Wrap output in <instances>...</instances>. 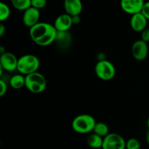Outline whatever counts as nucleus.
<instances>
[{
  "instance_id": "bb28decb",
  "label": "nucleus",
  "mask_w": 149,
  "mask_h": 149,
  "mask_svg": "<svg viewBox=\"0 0 149 149\" xmlns=\"http://www.w3.org/2000/svg\"><path fill=\"white\" fill-rule=\"evenodd\" d=\"M146 140H147V142H148V143L149 144V129H148V132H147V134H146Z\"/></svg>"
},
{
  "instance_id": "a211bd4d",
  "label": "nucleus",
  "mask_w": 149,
  "mask_h": 149,
  "mask_svg": "<svg viewBox=\"0 0 149 149\" xmlns=\"http://www.w3.org/2000/svg\"><path fill=\"white\" fill-rule=\"evenodd\" d=\"M15 9L20 11H25L31 7V0H10Z\"/></svg>"
},
{
  "instance_id": "4468645a",
  "label": "nucleus",
  "mask_w": 149,
  "mask_h": 149,
  "mask_svg": "<svg viewBox=\"0 0 149 149\" xmlns=\"http://www.w3.org/2000/svg\"><path fill=\"white\" fill-rule=\"evenodd\" d=\"M72 42V37L68 32H58L55 42L59 49L66 50Z\"/></svg>"
},
{
  "instance_id": "4be33fe9",
  "label": "nucleus",
  "mask_w": 149,
  "mask_h": 149,
  "mask_svg": "<svg viewBox=\"0 0 149 149\" xmlns=\"http://www.w3.org/2000/svg\"><path fill=\"white\" fill-rule=\"evenodd\" d=\"M7 91V85L4 79H0V96H3Z\"/></svg>"
},
{
  "instance_id": "7ed1b4c3",
  "label": "nucleus",
  "mask_w": 149,
  "mask_h": 149,
  "mask_svg": "<svg viewBox=\"0 0 149 149\" xmlns=\"http://www.w3.org/2000/svg\"><path fill=\"white\" fill-rule=\"evenodd\" d=\"M39 67L40 61L36 56L26 54L18 58L17 70L23 75L26 76L31 73L37 72Z\"/></svg>"
},
{
  "instance_id": "6ab92c4d",
  "label": "nucleus",
  "mask_w": 149,
  "mask_h": 149,
  "mask_svg": "<svg viewBox=\"0 0 149 149\" xmlns=\"http://www.w3.org/2000/svg\"><path fill=\"white\" fill-rule=\"evenodd\" d=\"M10 16V9L7 4L0 2V20L1 22L7 20Z\"/></svg>"
},
{
  "instance_id": "393cba45",
  "label": "nucleus",
  "mask_w": 149,
  "mask_h": 149,
  "mask_svg": "<svg viewBox=\"0 0 149 149\" xmlns=\"http://www.w3.org/2000/svg\"><path fill=\"white\" fill-rule=\"evenodd\" d=\"M72 20L74 24H79L80 23V21H81V18H80L79 15L72 16Z\"/></svg>"
},
{
  "instance_id": "cd10ccee",
  "label": "nucleus",
  "mask_w": 149,
  "mask_h": 149,
  "mask_svg": "<svg viewBox=\"0 0 149 149\" xmlns=\"http://www.w3.org/2000/svg\"><path fill=\"white\" fill-rule=\"evenodd\" d=\"M147 125H148V129H149V117H148V121H147Z\"/></svg>"
},
{
  "instance_id": "2eb2a0df",
  "label": "nucleus",
  "mask_w": 149,
  "mask_h": 149,
  "mask_svg": "<svg viewBox=\"0 0 149 149\" xmlns=\"http://www.w3.org/2000/svg\"><path fill=\"white\" fill-rule=\"evenodd\" d=\"M87 143L90 148L93 149L102 148L103 143V137H100L95 133H92L87 137Z\"/></svg>"
},
{
  "instance_id": "0eeeda50",
  "label": "nucleus",
  "mask_w": 149,
  "mask_h": 149,
  "mask_svg": "<svg viewBox=\"0 0 149 149\" xmlns=\"http://www.w3.org/2000/svg\"><path fill=\"white\" fill-rule=\"evenodd\" d=\"M148 50L149 45L148 43L141 39L136 40L132 44V48H131V53L135 60L141 61L147 58Z\"/></svg>"
},
{
  "instance_id": "6e6552de",
  "label": "nucleus",
  "mask_w": 149,
  "mask_h": 149,
  "mask_svg": "<svg viewBox=\"0 0 149 149\" xmlns=\"http://www.w3.org/2000/svg\"><path fill=\"white\" fill-rule=\"evenodd\" d=\"M18 58L13 53L5 51L1 53L0 67L6 72H13L17 70Z\"/></svg>"
},
{
  "instance_id": "f03ea898",
  "label": "nucleus",
  "mask_w": 149,
  "mask_h": 149,
  "mask_svg": "<svg viewBox=\"0 0 149 149\" xmlns=\"http://www.w3.org/2000/svg\"><path fill=\"white\" fill-rule=\"evenodd\" d=\"M95 124V119L93 115L81 114L74 118L71 123V127L75 132L84 134L93 131Z\"/></svg>"
},
{
  "instance_id": "9b49d317",
  "label": "nucleus",
  "mask_w": 149,
  "mask_h": 149,
  "mask_svg": "<svg viewBox=\"0 0 149 149\" xmlns=\"http://www.w3.org/2000/svg\"><path fill=\"white\" fill-rule=\"evenodd\" d=\"M73 25L72 16L67 13H63L56 18L53 26L57 32H68Z\"/></svg>"
},
{
  "instance_id": "a878e982",
  "label": "nucleus",
  "mask_w": 149,
  "mask_h": 149,
  "mask_svg": "<svg viewBox=\"0 0 149 149\" xmlns=\"http://www.w3.org/2000/svg\"><path fill=\"white\" fill-rule=\"evenodd\" d=\"M6 32V27L4 24H0V37H3Z\"/></svg>"
},
{
  "instance_id": "aec40b11",
  "label": "nucleus",
  "mask_w": 149,
  "mask_h": 149,
  "mask_svg": "<svg viewBox=\"0 0 149 149\" xmlns=\"http://www.w3.org/2000/svg\"><path fill=\"white\" fill-rule=\"evenodd\" d=\"M126 149H141V143L136 138H130L126 141Z\"/></svg>"
},
{
  "instance_id": "20e7f679",
  "label": "nucleus",
  "mask_w": 149,
  "mask_h": 149,
  "mask_svg": "<svg viewBox=\"0 0 149 149\" xmlns=\"http://www.w3.org/2000/svg\"><path fill=\"white\" fill-rule=\"evenodd\" d=\"M47 85V79L38 71L26 75L25 87L31 93L36 94L42 93L46 89Z\"/></svg>"
},
{
  "instance_id": "f3484780",
  "label": "nucleus",
  "mask_w": 149,
  "mask_h": 149,
  "mask_svg": "<svg viewBox=\"0 0 149 149\" xmlns=\"http://www.w3.org/2000/svg\"><path fill=\"white\" fill-rule=\"evenodd\" d=\"M93 132L98 134L100 137L104 138L109 134V128L106 124L103 122H96L95 125Z\"/></svg>"
},
{
  "instance_id": "39448f33",
  "label": "nucleus",
  "mask_w": 149,
  "mask_h": 149,
  "mask_svg": "<svg viewBox=\"0 0 149 149\" xmlns=\"http://www.w3.org/2000/svg\"><path fill=\"white\" fill-rule=\"evenodd\" d=\"M95 72L97 77L102 80H112L116 74V68L111 61L108 60H99L95 67Z\"/></svg>"
},
{
  "instance_id": "b1692460",
  "label": "nucleus",
  "mask_w": 149,
  "mask_h": 149,
  "mask_svg": "<svg viewBox=\"0 0 149 149\" xmlns=\"http://www.w3.org/2000/svg\"><path fill=\"white\" fill-rule=\"evenodd\" d=\"M141 13H143V15L146 18L147 20H149V1L145 2Z\"/></svg>"
},
{
  "instance_id": "9d476101",
  "label": "nucleus",
  "mask_w": 149,
  "mask_h": 149,
  "mask_svg": "<svg viewBox=\"0 0 149 149\" xmlns=\"http://www.w3.org/2000/svg\"><path fill=\"white\" fill-rule=\"evenodd\" d=\"M40 19V10L35 7H31L23 11V23L29 29L33 27L39 22Z\"/></svg>"
},
{
  "instance_id": "423d86ee",
  "label": "nucleus",
  "mask_w": 149,
  "mask_h": 149,
  "mask_svg": "<svg viewBox=\"0 0 149 149\" xmlns=\"http://www.w3.org/2000/svg\"><path fill=\"white\" fill-rule=\"evenodd\" d=\"M102 149H126V141L118 133H109L103 138Z\"/></svg>"
},
{
  "instance_id": "dca6fc26",
  "label": "nucleus",
  "mask_w": 149,
  "mask_h": 149,
  "mask_svg": "<svg viewBox=\"0 0 149 149\" xmlns=\"http://www.w3.org/2000/svg\"><path fill=\"white\" fill-rule=\"evenodd\" d=\"M10 86L14 89H20L25 86L26 83V76L23 74H14L12 76L11 78L9 80Z\"/></svg>"
},
{
  "instance_id": "f257e3e1",
  "label": "nucleus",
  "mask_w": 149,
  "mask_h": 149,
  "mask_svg": "<svg viewBox=\"0 0 149 149\" xmlns=\"http://www.w3.org/2000/svg\"><path fill=\"white\" fill-rule=\"evenodd\" d=\"M57 30L52 24L47 22H39L29 29V35L36 45L46 47L55 42Z\"/></svg>"
},
{
  "instance_id": "ddd939ff",
  "label": "nucleus",
  "mask_w": 149,
  "mask_h": 149,
  "mask_svg": "<svg viewBox=\"0 0 149 149\" xmlns=\"http://www.w3.org/2000/svg\"><path fill=\"white\" fill-rule=\"evenodd\" d=\"M63 4L65 13L71 16L79 15L82 11L81 0H64Z\"/></svg>"
},
{
  "instance_id": "f8f14e48",
  "label": "nucleus",
  "mask_w": 149,
  "mask_h": 149,
  "mask_svg": "<svg viewBox=\"0 0 149 149\" xmlns=\"http://www.w3.org/2000/svg\"><path fill=\"white\" fill-rule=\"evenodd\" d=\"M130 27L136 32H141L147 27L148 20L142 13L132 15L130 18Z\"/></svg>"
},
{
  "instance_id": "5701e85b",
  "label": "nucleus",
  "mask_w": 149,
  "mask_h": 149,
  "mask_svg": "<svg viewBox=\"0 0 149 149\" xmlns=\"http://www.w3.org/2000/svg\"><path fill=\"white\" fill-rule=\"evenodd\" d=\"M141 33V39L144 42L149 43V28L146 27L144 30H143Z\"/></svg>"
},
{
  "instance_id": "1a4fd4ad",
  "label": "nucleus",
  "mask_w": 149,
  "mask_h": 149,
  "mask_svg": "<svg viewBox=\"0 0 149 149\" xmlns=\"http://www.w3.org/2000/svg\"><path fill=\"white\" fill-rule=\"evenodd\" d=\"M145 1L144 0H121L122 10L127 14L132 15L141 13Z\"/></svg>"
},
{
  "instance_id": "412c9836",
  "label": "nucleus",
  "mask_w": 149,
  "mask_h": 149,
  "mask_svg": "<svg viewBox=\"0 0 149 149\" xmlns=\"http://www.w3.org/2000/svg\"><path fill=\"white\" fill-rule=\"evenodd\" d=\"M47 4V0H31V7H35L38 10L45 8Z\"/></svg>"
}]
</instances>
